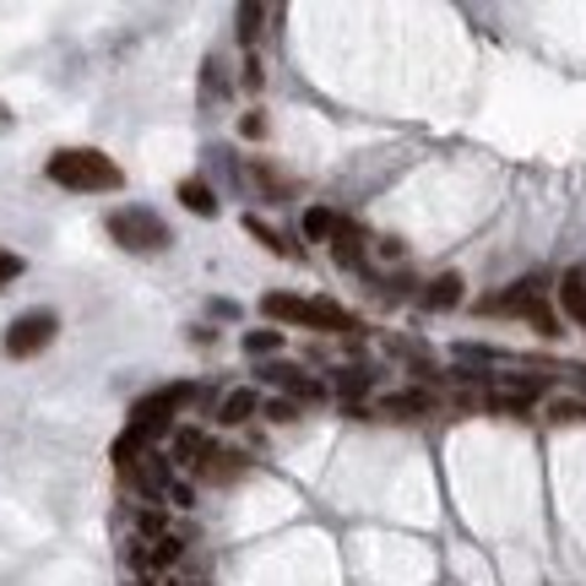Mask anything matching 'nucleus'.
Here are the masks:
<instances>
[{"instance_id": "ddd939ff", "label": "nucleus", "mask_w": 586, "mask_h": 586, "mask_svg": "<svg viewBox=\"0 0 586 586\" xmlns=\"http://www.w3.org/2000/svg\"><path fill=\"white\" fill-rule=\"evenodd\" d=\"M548 423H586V402H576V397H548Z\"/></svg>"}, {"instance_id": "4468645a", "label": "nucleus", "mask_w": 586, "mask_h": 586, "mask_svg": "<svg viewBox=\"0 0 586 586\" xmlns=\"http://www.w3.org/2000/svg\"><path fill=\"white\" fill-rule=\"evenodd\" d=\"M28 266H22V255H11V251H0V289H11L17 277H22Z\"/></svg>"}, {"instance_id": "9d476101", "label": "nucleus", "mask_w": 586, "mask_h": 586, "mask_svg": "<svg viewBox=\"0 0 586 586\" xmlns=\"http://www.w3.org/2000/svg\"><path fill=\"white\" fill-rule=\"evenodd\" d=\"M255 408H261V397H255V391H234V397L217 408V423H245Z\"/></svg>"}, {"instance_id": "20e7f679", "label": "nucleus", "mask_w": 586, "mask_h": 586, "mask_svg": "<svg viewBox=\"0 0 586 586\" xmlns=\"http://www.w3.org/2000/svg\"><path fill=\"white\" fill-rule=\"evenodd\" d=\"M55 332H60V315L55 310H28V315H17L11 326H6V359H33V353H43L49 342H55Z\"/></svg>"}, {"instance_id": "a211bd4d", "label": "nucleus", "mask_w": 586, "mask_h": 586, "mask_svg": "<svg viewBox=\"0 0 586 586\" xmlns=\"http://www.w3.org/2000/svg\"><path fill=\"white\" fill-rule=\"evenodd\" d=\"M582 385H586V375H582Z\"/></svg>"}, {"instance_id": "9b49d317", "label": "nucleus", "mask_w": 586, "mask_h": 586, "mask_svg": "<svg viewBox=\"0 0 586 586\" xmlns=\"http://www.w3.org/2000/svg\"><path fill=\"white\" fill-rule=\"evenodd\" d=\"M423 304L429 310H451V304H461V277H440V283H429V293H423Z\"/></svg>"}, {"instance_id": "39448f33", "label": "nucleus", "mask_w": 586, "mask_h": 586, "mask_svg": "<svg viewBox=\"0 0 586 586\" xmlns=\"http://www.w3.org/2000/svg\"><path fill=\"white\" fill-rule=\"evenodd\" d=\"M185 402H191V385H174V391H153V397H141V402L130 408V429H126V434L153 440L158 429H168V419H174Z\"/></svg>"}, {"instance_id": "2eb2a0df", "label": "nucleus", "mask_w": 586, "mask_h": 586, "mask_svg": "<svg viewBox=\"0 0 586 586\" xmlns=\"http://www.w3.org/2000/svg\"><path fill=\"white\" fill-rule=\"evenodd\" d=\"M245 348H251V353H277V348H283V336H277V332H251V336H245Z\"/></svg>"}, {"instance_id": "0eeeda50", "label": "nucleus", "mask_w": 586, "mask_h": 586, "mask_svg": "<svg viewBox=\"0 0 586 586\" xmlns=\"http://www.w3.org/2000/svg\"><path fill=\"white\" fill-rule=\"evenodd\" d=\"M559 304H565L570 321H582L586 326V266H570V272L559 277Z\"/></svg>"}, {"instance_id": "7ed1b4c3", "label": "nucleus", "mask_w": 586, "mask_h": 586, "mask_svg": "<svg viewBox=\"0 0 586 586\" xmlns=\"http://www.w3.org/2000/svg\"><path fill=\"white\" fill-rule=\"evenodd\" d=\"M109 240H115V245H126V251H168V245H174L168 223L158 217V212H147V207L109 212Z\"/></svg>"}, {"instance_id": "dca6fc26", "label": "nucleus", "mask_w": 586, "mask_h": 586, "mask_svg": "<svg viewBox=\"0 0 586 586\" xmlns=\"http://www.w3.org/2000/svg\"><path fill=\"white\" fill-rule=\"evenodd\" d=\"M266 413H272V419H277V423L299 419V408H293V402H272V408H266Z\"/></svg>"}, {"instance_id": "1a4fd4ad", "label": "nucleus", "mask_w": 586, "mask_h": 586, "mask_svg": "<svg viewBox=\"0 0 586 586\" xmlns=\"http://www.w3.org/2000/svg\"><path fill=\"white\" fill-rule=\"evenodd\" d=\"M179 202H185V212H196V217H212V212H217V196H212L202 179H179Z\"/></svg>"}, {"instance_id": "6e6552de", "label": "nucleus", "mask_w": 586, "mask_h": 586, "mask_svg": "<svg viewBox=\"0 0 586 586\" xmlns=\"http://www.w3.org/2000/svg\"><path fill=\"white\" fill-rule=\"evenodd\" d=\"M332 255L342 261V266H359V261H364V240H359V228H353V223H336Z\"/></svg>"}, {"instance_id": "423d86ee", "label": "nucleus", "mask_w": 586, "mask_h": 586, "mask_svg": "<svg viewBox=\"0 0 586 586\" xmlns=\"http://www.w3.org/2000/svg\"><path fill=\"white\" fill-rule=\"evenodd\" d=\"M434 413V397L429 391H397V397H380V419H423Z\"/></svg>"}, {"instance_id": "f3484780", "label": "nucleus", "mask_w": 586, "mask_h": 586, "mask_svg": "<svg viewBox=\"0 0 586 586\" xmlns=\"http://www.w3.org/2000/svg\"><path fill=\"white\" fill-rule=\"evenodd\" d=\"M6 126H11V115H6V104H0V130H6Z\"/></svg>"}, {"instance_id": "f03ea898", "label": "nucleus", "mask_w": 586, "mask_h": 586, "mask_svg": "<svg viewBox=\"0 0 586 586\" xmlns=\"http://www.w3.org/2000/svg\"><path fill=\"white\" fill-rule=\"evenodd\" d=\"M261 310L272 321H289V326H310V332H353V315L332 304V299H293V293H266Z\"/></svg>"}, {"instance_id": "f8f14e48", "label": "nucleus", "mask_w": 586, "mask_h": 586, "mask_svg": "<svg viewBox=\"0 0 586 586\" xmlns=\"http://www.w3.org/2000/svg\"><path fill=\"white\" fill-rule=\"evenodd\" d=\"M336 223H342V217H336V212H326V207H310V212H304V234H310V240H326V245H332Z\"/></svg>"}, {"instance_id": "f257e3e1", "label": "nucleus", "mask_w": 586, "mask_h": 586, "mask_svg": "<svg viewBox=\"0 0 586 586\" xmlns=\"http://www.w3.org/2000/svg\"><path fill=\"white\" fill-rule=\"evenodd\" d=\"M49 179L60 191H82V196H104V191H120L126 185L120 164L109 153H98V147H60L49 158Z\"/></svg>"}]
</instances>
